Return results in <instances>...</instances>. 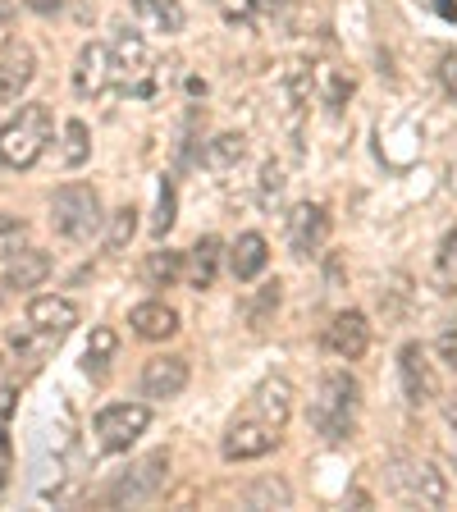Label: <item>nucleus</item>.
<instances>
[{"mask_svg": "<svg viewBox=\"0 0 457 512\" xmlns=\"http://www.w3.org/2000/svg\"><path fill=\"white\" fill-rule=\"evenodd\" d=\"M352 96V78H343L339 69H325V106L330 110H343Z\"/></svg>", "mask_w": 457, "mask_h": 512, "instance_id": "nucleus-33", "label": "nucleus"}, {"mask_svg": "<svg viewBox=\"0 0 457 512\" xmlns=\"http://www.w3.org/2000/svg\"><path fill=\"white\" fill-rule=\"evenodd\" d=\"M398 380H403V398L412 407L435 403L439 384H435V371H430V357L421 343H403V352H398Z\"/></svg>", "mask_w": 457, "mask_h": 512, "instance_id": "nucleus-9", "label": "nucleus"}, {"mask_svg": "<svg viewBox=\"0 0 457 512\" xmlns=\"http://www.w3.org/2000/svg\"><path fill=\"white\" fill-rule=\"evenodd\" d=\"M247 5H252L256 14H279L288 5V0H247Z\"/></svg>", "mask_w": 457, "mask_h": 512, "instance_id": "nucleus-39", "label": "nucleus"}, {"mask_svg": "<svg viewBox=\"0 0 457 512\" xmlns=\"http://www.w3.org/2000/svg\"><path fill=\"white\" fill-rule=\"evenodd\" d=\"M51 142V110L19 106V115L0 128V165L5 170H32Z\"/></svg>", "mask_w": 457, "mask_h": 512, "instance_id": "nucleus-2", "label": "nucleus"}, {"mask_svg": "<svg viewBox=\"0 0 457 512\" xmlns=\"http://www.w3.org/2000/svg\"><path fill=\"white\" fill-rule=\"evenodd\" d=\"M279 302H284V284L279 279H270V284H261V288H252L247 293V302H243V325L252 334H261L270 325V316L279 311Z\"/></svg>", "mask_w": 457, "mask_h": 512, "instance_id": "nucleus-23", "label": "nucleus"}, {"mask_svg": "<svg viewBox=\"0 0 457 512\" xmlns=\"http://www.w3.org/2000/svg\"><path fill=\"white\" fill-rule=\"evenodd\" d=\"M357 412H362V384L352 380L348 371H325L320 394H316V403H311V426H316V435L330 439V444L352 439Z\"/></svg>", "mask_w": 457, "mask_h": 512, "instance_id": "nucleus-1", "label": "nucleus"}, {"mask_svg": "<svg viewBox=\"0 0 457 512\" xmlns=\"http://www.w3.org/2000/svg\"><path fill=\"white\" fill-rule=\"evenodd\" d=\"M142 74H147V42H142L138 32H119L115 51H110V78H119L133 92Z\"/></svg>", "mask_w": 457, "mask_h": 512, "instance_id": "nucleus-15", "label": "nucleus"}, {"mask_svg": "<svg viewBox=\"0 0 457 512\" xmlns=\"http://www.w3.org/2000/svg\"><path fill=\"white\" fill-rule=\"evenodd\" d=\"M110 83V46L87 42L78 51V69H74V92L78 96H101Z\"/></svg>", "mask_w": 457, "mask_h": 512, "instance_id": "nucleus-17", "label": "nucleus"}, {"mask_svg": "<svg viewBox=\"0 0 457 512\" xmlns=\"http://www.w3.org/2000/svg\"><path fill=\"white\" fill-rule=\"evenodd\" d=\"M439 279H444V284L457 279V229L444 238V247H439Z\"/></svg>", "mask_w": 457, "mask_h": 512, "instance_id": "nucleus-34", "label": "nucleus"}, {"mask_svg": "<svg viewBox=\"0 0 457 512\" xmlns=\"http://www.w3.org/2000/svg\"><path fill=\"white\" fill-rule=\"evenodd\" d=\"M435 352H439V357H444V366H448V371H457V325H444V330H439Z\"/></svg>", "mask_w": 457, "mask_h": 512, "instance_id": "nucleus-35", "label": "nucleus"}, {"mask_svg": "<svg viewBox=\"0 0 457 512\" xmlns=\"http://www.w3.org/2000/svg\"><path fill=\"white\" fill-rule=\"evenodd\" d=\"M46 275H51V252H37V247H19V252L5 261V284H10L14 293L46 284Z\"/></svg>", "mask_w": 457, "mask_h": 512, "instance_id": "nucleus-19", "label": "nucleus"}, {"mask_svg": "<svg viewBox=\"0 0 457 512\" xmlns=\"http://www.w3.org/2000/svg\"><path fill=\"white\" fill-rule=\"evenodd\" d=\"M325 348L339 357V362H357L366 348H371V325H366L362 311H339L325 330Z\"/></svg>", "mask_w": 457, "mask_h": 512, "instance_id": "nucleus-11", "label": "nucleus"}, {"mask_svg": "<svg viewBox=\"0 0 457 512\" xmlns=\"http://www.w3.org/2000/svg\"><path fill=\"white\" fill-rule=\"evenodd\" d=\"M448 192H457V165H448Z\"/></svg>", "mask_w": 457, "mask_h": 512, "instance_id": "nucleus-41", "label": "nucleus"}, {"mask_svg": "<svg viewBox=\"0 0 457 512\" xmlns=\"http://www.w3.org/2000/svg\"><path fill=\"white\" fill-rule=\"evenodd\" d=\"M453 426H457V421H453ZM453 462H457V435H453Z\"/></svg>", "mask_w": 457, "mask_h": 512, "instance_id": "nucleus-42", "label": "nucleus"}, {"mask_svg": "<svg viewBox=\"0 0 457 512\" xmlns=\"http://www.w3.org/2000/svg\"><path fill=\"white\" fill-rule=\"evenodd\" d=\"M279 444V430H270L261 416H243L234 426L224 430V458L229 462H252V458H266L270 448Z\"/></svg>", "mask_w": 457, "mask_h": 512, "instance_id": "nucleus-8", "label": "nucleus"}, {"mask_svg": "<svg viewBox=\"0 0 457 512\" xmlns=\"http://www.w3.org/2000/svg\"><path fill=\"white\" fill-rule=\"evenodd\" d=\"M14 403H19V394H14V389H0V444H5V426H10Z\"/></svg>", "mask_w": 457, "mask_h": 512, "instance_id": "nucleus-37", "label": "nucleus"}, {"mask_svg": "<svg viewBox=\"0 0 457 512\" xmlns=\"http://www.w3.org/2000/svg\"><path fill=\"white\" fill-rule=\"evenodd\" d=\"M284 170H279L275 160H266V165H261V183H256V188H261V202L266 206H275L279 197H284Z\"/></svg>", "mask_w": 457, "mask_h": 512, "instance_id": "nucleus-32", "label": "nucleus"}, {"mask_svg": "<svg viewBox=\"0 0 457 512\" xmlns=\"http://www.w3.org/2000/svg\"><path fill=\"white\" fill-rule=\"evenodd\" d=\"M174 211H179V197H174V183L165 179V183H160V202H156V220H151V234H156V238L170 234L174 220H179Z\"/></svg>", "mask_w": 457, "mask_h": 512, "instance_id": "nucleus-31", "label": "nucleus"}, {"mask_svg": "<svg viewBox=\"0 0 457 512\" xmlns=\"http://www.w3.org/2000/svg\"><path fill=\"white\" fill-rule=\"evenodd\" d=\"M435 10L444 14L448 23H457V0H435Z\"/></svg>", "mask_w": 457, "mask_h": 512, "instance_id": "nucleus-40", "label": "nucleus"}, {"mask_svg": "<svg viewBox=\"0 0 457 512\" xmlns=\"http://www.w3.org/2000/svg\"><path fill=\"white\" fill-rule=\"evenodd\" d=\"M311 92H316L311 64H288L284 74H279V119H284V128L293 138L302 133V119L311 110Z\"/></svg>", "mask_w": 457, "mask_h": 512, "instance_id": "nucleus-7", "label": "nucleus"}, {"mask_svg": "<svg viewBox=\"0 0 457 512\" xmlns=\"http://www.w3.org/2000/svg\"><path fill=\"white\" fill-rule=\"evenodd\" d=\"M188 389V362L183 357H151L142 366V394L147 398H179Z\"/></svg>", "mask_w": 457, "mask_h": 512, "instance_id": "nucleus-13", "label": "nucleus"}, {"mask_svg": "<svg viewBox=\"0 0 457 512\" xmlns=\"http://www.w3.org/2000/svg\"><path fill=\"white\" fill-rule=\"evenodd\" d=\"M87 156H92L87 124H83V119H69V124H64V165H69V170H78V165H87Z\"/></svg>", "mask_w": 457, "mask_h": 512, "instance_id": "nucleus-28", "label": "nucleus"}, {"mask_svg": "<svg viewBox=\"0 0 457 512\" xmlns=\"http://www.w3.org/2000/svg\"><path fill=\"white\" fill-rule=\"evenodd\" d=\"M51 224L69 243H92V234L106 224L101 215V192L92 183H64L51 202Z\"/></svg>", "mask_w": 457, "mask_h": 512, "instance_id": "nucleus-3", "label": "nucleus"}, {"mask_svg": "<svg viewBox=\"0 0 457 512\" xmlns=\"http://www.w3.org/2000/svg\"><path fill=\"white\" fill-rule=\"evenodd\" d=\"M243 503L247 508H288L293 503V490H288L284 480H275V476H261V480H252L243 490Z\"/></svg>", "mask_w": 457, "mask_h": 512, "instance_id": "nucleus-25", "label": "nucleus"}, {"mask_svg": "<svg viewBox=\"0 0 457 512\" xmlns=\"http://www.w3.org/2000/svg\"><path fill=\"white\" fill-rule=\"evenodd\" d=\"M28 325L42 334H69L78 325V307L69 298H60V293H42V298L28 302Z\"/></svg>", "mask_w": 457, "mask_h": 512, "instance_id": "nucleus-14", "label": "nucleus"}, {"mask_svg": "<svg viewBox=\"0 0 457 512\" xmlns=\"http://www.w3.org/2000/svg\"><path fill=\"white\" fill-rule=\"evenodd\" d=\"M0 10H5V0H0Z\"/></svg>", "mask_w": 457, "mask_h": 512, "instance_id": "nucleus-44", "label": "nucleus"}, {"mask_svg": "<svg viewBox=\"0 0 457 512\" xmlns=\"http://www.w3.org/2000/svg\"><path fill=\"white\" fill-rule=\"evenodd\" d=\"M165 480H170V453H147L128 467V476L110 485V503H147L165 490Z\"/></svg>", "mask_w": 457, "mask_h": 512, "instance_id": "nucleus-6", "label": "nucleus"}, {"mask_svg": "<svg viewBox=\"0 0 457 512\" xmlns=\"http://www.w3.org/2000/svg\"><path fill=\"white\" fill-rule=\"evenodd\" d=\"M115 348H119V339H115V330H92V343H87V371L92 375H101L110 366V357H115Z\"/></svg>", "mask_w": 457, "mask_h": 512, "instance_id": "nucleus-29", "label": "nucleus"}, {"mask_svg": "<svg viewBox=\"0 0 457 512\" xmlns=\"http://www.w3.org/2000/svg\"><path fill=\"white\" fill-rule=\"evenodd\" d=\"M128 325H133L138 339L160 343V339H170V334H179V311L165 307V302H138V307L128 311Z\"/></svg>", "mask_w": 457, "mask_h": 512, "instance_id": "nucleus-18", "label": "nucleus"}, {"mask_svg": "<svg viewBox=\"0 0 457 512\" xmlns=\"http://www.w3.org/2000/svg\"><path fill=\"white\" fill-rule=\"evenodd\" d=\"M252 416H261L270 430H284L288 416H293V384L284 375H270V380L256 384L252 394Z\"/></svg>", "mask_w": 457, "mask_h": 512, "instance_id": "nucleus-12", "label": "nucleus"}, {"mask_svg": "<svg viewBox=\"0 0 457 512\" xmlns=\"http://www.w3.org/2000/svg\"><path fill=\"white\" fill-rule=\"evenodd\" d=\"M220 256H224V243L215 234H206V238H197V243H192V252H188L192 288H211L215 284V275H220Z\"/></svg>", "mask_w": 457, "mask_h": 512, "instance_id": "nucleus-22", "label": "nucleus"}, {"mask_svg": "<svg viewBox=\"0 0 457 512\" xmlns=\"http://www.w3.org/2000/svg\"><path fill=\"white\" fill-rule=\"evenodd\" d=\"M147 426H151V412L142 403H110L96 412V439L110 453H128Z\"/></svg>", "mask_w": 457, "mask_h": 512, "instance_id": "nucleus-4", "label": "nucleus"}, {"mask_svg": "<svg viewBox=\"0 0 457 512\" xmlns=\"http://www.w3.org/2000/svg\"><path fill=\"white\" fill-rule=\"evenodd\" d=\"M394 490H403L412 503L421 508H444L448 503V480L435 462H421V458H398L394 462Z\"/></svg>", "mask_w": 457, "mask_h": 512, "instance_id": "nucleus-5", "label": "nucleus"}, {"mask_svg": "<svg viewBox=\"0 0 457 512\" xmlns=\"http://www.w3.org/2000/svg\"><path fill=\"white\" fill-rule=\"evenodd\" d=\"M19 247H28V220H19V215H0V261H10Z\"/></svg>", "mask_w": 457, "mask_h": 512, "instance_id": "nucleus-30", "label": "nucleus"}, {"mask_svg": "<svg viewBox=\"0 0 457 512\" xmlns=\"http://www.w3.org/2000/svg\"><path fill=\"white\" fill-rule=\"evenodd\" d=\"M133 14L142 19L147 32H165V37L183 32V23H188V14H183L179 0H133Z\"/></svg>", "mask_w": 457, "mask_h": 512, "instance_id": "nucleus-21", "label": "nucleus"}, {"mask_svg": "<svg viewBox=\"0 0 457 512\" xmlns=\"http://www.w3.org/2000/svg\"><path fill=\"white\" fill-rule=\"evenodd\" d=\"M243 156H247V138H243V133H220V138H211L202 147V165H206V170H215V174L234 170Z\"/></svg>", "mask_w": 457, "mask_h": 512, "instance_id": "nucleus-24", "label": "nucleus"}, {"mask_svg": "<svg viewBox=\"0 0 457 512\" xmlns=\"http://www.w3.org/2000/svg\"><path fill=\"white\" fill-rule=\"evenodd\" d=\"M23 5H28L32 14H55L64 5V0H23Z\"/></svg>", "mask_w": 457, "mask_h": 512, "instance_id": "nucleus-38", "label": "nucleus"}, {"mask_svg": "<svg viewBox=\"0 0 457 512\" xmlns=\"http://www.w3.org/2000/svg\"><path fill=\"white\" fill-rule=\"evenodd\" d=\"M0 490H5V467H0Z\"/></svg>", "mask_w": 457, "mask_h": 512, "instance_id": "nucleus-43", "label": "nucleus"}, {"mask_svg": "<svg viewBox=\"0 0 457 512\" xmlns=\"http://www.w3.org/2000/svg\"><path fill=\"white\" fill-rule=\"evenodd\" d=\"M439 83H444V92L457 101V55H444V60H439Z\"/></svg>", "mask_w": 457, "mask_h": 512, "instance_id": "nucleus-36", "label": "nucleus"}, {"mask_svg": "<svg viewBox=\"0 0 457 512\" xmlns=\"http://www.w3.org/2000/svg\"><path fill=\"white\" fill-rule=\"evenodd\" d=\"M133 234H138V206L133 202L119 206L115 215H106V252H124L133 243Z\"/></svg>", "mask_w": 457, "mask_h": 512, "instance_id": "nucleus-26", "label": "nucleus"}, {"mask_svg": "<svg viewBox=\"0 0 457 512\" xmlns=\"http://www.w3.org/2000/svg\"><path fill=\"white\" fill-rule=\"evenodd\" d=\"M32 78H37V60H32V51L28 46H10L5 60H0V106H14V101L28 92Z\"/></svg>", "mask_w": 457, "mask_h": 512, "instance_id": "nucleus-16", "label": "nucleus"}, {"mask_svg": "<svg viewBox=\"0 0 457 512\" xmlns=\"http://www.w3.org/2000/svg\"><path fill=\"white\" fill-rule=\"evenodd\" d=\"M266 261H270V247L261 234H238V243L229 247V270H234V279H243V284L261 275Z\"/></svg>", "mask_w": 457, "mask_h": 512, "instance_id": "nucleus-20", "label": "nucleus"}, {"mask_svg": "<svg viewBox=\"0 0 457 512\" xmlns=\"http://www.w3.org/2000/svg\"><path fill=\"white\" fill-rule=\"evenodd\" d=\"M325 238H330V211L320 202H302L288 211V247H293V256H311Z\"/></svg>", "mask_w": 457, "mask_h": 512, "instance_id": "nucleus-10", "label": "nucleus"}, {"mask_svg": "<svg viewBox=\"0 0 457 512\" xmlns=\"http://www.w3.org/2000/svg\"><path fill=\"white\" fill-rule=\"evenodd\" d=\"M179 275H183V252H170V247H160V252L147 256V284H151V288H170Z\"/></svg>", "mask_w": 457, "mask_h": 512, "instance_id": "nucleus-27", "label": "nucleus"}]
</instances>
